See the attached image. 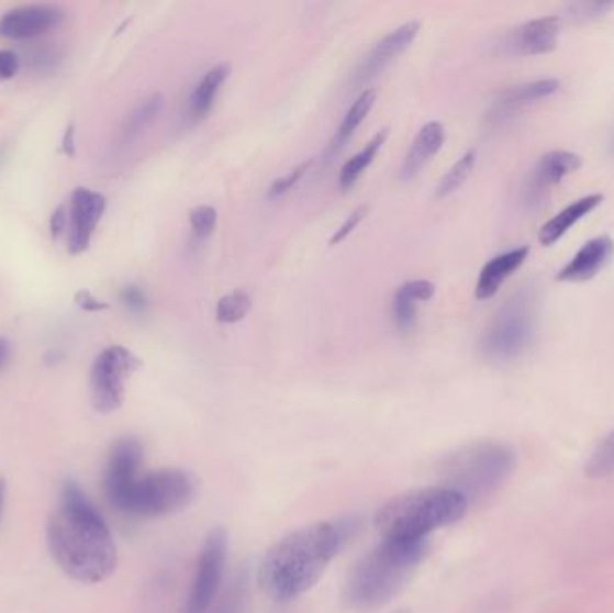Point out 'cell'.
Returning <instances> with one entry per match:
<instances>
[{
    "mask_svg": "<svg viewBox=\"0 0 614 613\" xmlns=\"http://www.w3.org/2000/svg\"><path fill=\"white\" fill-rule=\"evenodd\" d=\"M252 310V297L245 290L226 293L216 304V321L222 324H236Z\"/></svg>",
    "mask_w": 614,
    "mask_h": 613,
    "instance_id": "cell-27",
    "label": "cell"
},
{
    "mask_svg": "<svg viewBox=\"0 0 614 613\" xmlns=\"http://www.w3.org/2000/svg\"><path fill=\"white\" fill-rule=\"evenodd\" d=\"M428 547V539H383L350 570L344 603L361 612L381 609L409 583Z\"/></svg>",
    "mask_w": 614,
    "mask_h": 613,
    "instance_id": "cell-3",
    "label": "cell"
},
{
    "mask_svg": "<svg viewBox=\"0 0 614 613\" xmlns=\"http://www.w3.org/2000/svg\"><path fill=\"white\" fill-rule=\"evenodd\" d=\"M164 101L166 99L163 94H153L148 99H144L143 103H138L130 112L129 118L124 121L123 129H121V134H119L121 146L133 143L135 138L141 137L144 130L152 126L153 121L163 112Z\"/></svg>",
    "mask_w": 614,
    "mask_h": 613,
    "instance_id": "cell-24",
    "label": "cell"
},
{
    "mask_svg": "<svg viewBox=\"0 0 614 613\" xmlns=\"http://www.w3.org/2000/svg\"><path fill=\"white\" fill-rule=\"evenodd\" d=\"M614 473V431L600 441L590 460L585 462V475L590 479H605Z\"/></svg>",
    "mask_w": 614,
    "mask_h": 613,
    "instance_id": "cell-28",
    "label": "cell"
},
{
    "mask_svg": "<svg viewBox=\"0 0 614 613\" xmlns=\"http://www.w3.org/2000/svg\"><path fill=\"white\" fill-rule=\"evenodd\" d=\"M119 299L123 302V306L133 315H144V313L148 312V296L137 285H126V287L121 288Z\"/></svg>",
    "mask_w": 614,
    "mask_h": 613,
    "instance_id": "cell-32",
    "label": "cell"
},
{
    "mask_svg": "<svg viewBox=\"0 0 614 613\" xmlns=\"http://www.w3.org/2000/svg\"><path fill=\"white\" fill-rule=\"evenodd\" d=\"M560 24L562 19L557 15L528 20L506 35L503 42L506 53L516 56L548 55L557 47Z\"/></svg>",
    "mask_w": 614,
    "mask_h": 613,
    "instance_id": "cell-14",
    "label": "cell"
},
{
    "mask_svg": "<svg viewBox=\"0 0 614 613\" xmlns=\"http://www.w3.org/2000/svg\"><path fill=\"white\" fill-rule=\"evenodd\" d=\"M528 254H531V248L523 245V247L512 248V250L492 257L491 261L483 265L482 272L478 276L475 297L480 301H487L496 296L500 288L503 287V282L523 267Z\"/></svg>",
    "mask_w": 614,
    "mask_h": 613,
    "instance_id": "cell-17",
    "label": "cell"
},
{
    "mask_svg": "<svg viewBox=\"0 0 614 613\" xmlns=\"http://www.w3.org/2000/svg\"><path fill=\"white\" fill-rule=\"evenodd\" d=\"M8 356H10V344H8V341H4V338H0V371H2V367L5 366Z\"/></svg>",
    "mask_w": 614,
    "mask_h": 613,
    "instance_id": "cell-37",
    "label": "cell"
},
{
    "mask_svg": "<svg viewBox=\"0 0 614 613\" xmlns=\"http://www.w3.org/2000/svg\"><path fill=\"white\" fill-rule=\"evenodd\" d=\"M418 31H421V22L412 20L406 24L399 25L398 30L379 40L376 47L370 51L369 56L361 62L356 75H354V83H367L370 79L383 73L384 67H389L393 59L403 55L404 51L409 49L413 44V40L417 38Z\"/></svg>",
    "mask_w": 614,
    "mask_h": 613,
    "instance_id": "cell-15",
    "label": "cell"
},
{
    "mask_svg": "<svg viewBox=\"0 0 614 613\" xmlns=\"http://www.w3.org/2000/svg\"><path fill=\"white\" fill-rule=\"evenodd\" d=\"M390 129L379 130L378 134L365 144L364 149H359L358 154L350 157L347 163L339 169V188L349 191L354 183L358 182V178L365 174V169L369 168L373 163V158L378 157L379 149L383 148L384 141L389 138Z\"/></svg>",
    "mask_w": 614,
    "mask_h": 613,
    "instance_id": "cell-23",
    "label": "cell"
},
{
    "mask_svg": "<svg viewBox=\"0 0 614 613\" xmlns=\"http://www.w3.org/2000/svg\"><path fill=\"white\" fill-rule=\"evenodd\" d=\"M141 360L123 346H110L99 353L90 369V398L96 411L112 414L123 405L130 376Z\"/></svg>",
    "mask_w": 614,
    "mask_h": 613,
    "instance_id": "cell-8",
    "label": "cell"
},
{
    "mask_svg": "<svg viewBox=\"0 0 614 613\" xmlns=\"http://www.w3.org/2000/svg\"><path fill=\"white\" fill-rule=\"evenodd\" d=\"M197 494L198 479L191 471L166 468L138 475L115 511L133 519H158L183 510Z\"/></svg>",
    "mask_w": 614,
    "mask_h": 613,
    "instance_id": "cell-7",
    "label": "cell"
},
{
    "mask_svg": "<svg viewBox=\"0 0 614 613\" xmlns=\"http://www.w3.org/2000/svg\"><path fill=\"white\" fill-rule=\"evenodd\" d=\"M313 160H304V163L299 164L295 169H291L290 174H286L284 177L277 178L276 182L271 183L270 189H268V197L279 198L282 194L288 193L291 189L295 188L297 183L302 180L308 169L311 168Z\"/></svg>",
    "mask_w": 614,
    "mask_h": 613,
    "instance_id": "cell-33",
    "label": "cell"
},
{
    "mask_svg": "<svg viewBox=\"0 0 614 613\" xmlns=\"http://www.w3.org/2000/svg\"><path fill=\"white\" fill-rule=\"evenodd\" d=\"M5 504V480L0 479V520H2V513H4Z\"/></svg>",
    "mask_w": 614,
    "mask_h": 613,
    "instance_id": "cell-38",
    "label": "cell"
},
{
    "mask_svg": "<svg viewBox=\"0 0 614 613\" xmlns=\"http://www.w3.org/2000/svg\"><path fill=\"white\" fill-rule=\"evenodd\" d=\"M62 59H64V55H62L59 47L47 44V42L31 44L27 51H25L24 56H20V62L27 69L38 73V75H45V73H53V70L58 69Z\"/></svg>",
    "mask_w": 614,
    "mask_h": 613,
    "instance_id": "cell-25",
    "label": "cell"
},
{
    "mask_svg": "<svg viewBox=\"0 0 614 613\" xmlns=\"http://www.w3.org/2000/svg\"><path fill=\"white\" fill-rule=\"evenodd\" d=\"M350 530V522L333 520L286 534L263 556L261 589L276 601H291L310 592L344 547Z\"/></svg>",
    "mask_w": 614,
    "mask_h": 613,
    "instance_id": "cell-2",
    "label": "cell"
},
{
    "mask_svg": "<svg viewBox=\"0 0 614 613\" xmlns=\"http://www.w3.org/2000/svg\"><path fill=\"white\" fill-rule=\"evenodd\" d=\"M47 545L59 569L79 583H101L118 569V547L103 514L75 480L59 491L47 524Z\"/></svg>",
    "mask_w": 614,
    "mask_h": 613,
    "instance_id": "cell-1",
    "label": "cell"
},
{
    "mask_svg": "<svg viewBox=\"0 0 614 613\" xmlns=\"http://www.w3.org/2000/svg\"><path fill=\"white\" fill-rule=\"evenodd\" d=\"M367 213H369V208H367V205H359V208L354 209L353 213L345 218V222L339 225L338 231L331 236V247H335V245L345 242V239L354 233V229L358 227L359 223L364 222V218L367 216Z\"/></svg>",
    "mask_w": 614,
    "mask_h": 613,
    "instance_id": "cell-34",
    "label": "cell"
},
{
    "mask_svg": "<svg viewBox=\"0 0 614 613\" xmlns=\"http://www.w3.org/2000/svg\"><path fill=\"white\" fill-rule=\"evenodd\" d=\"M192 236L197 242H205L216 231L217 211L212 205H198L189 214Z\"/></svg>",
    "mask_w": 614,
    "mask_h": 613,
    "instance_id": "cell-31",
    "label": "cell"
},
{
    "mask_svg": "<svg viewBox=\"0 0 614 613\" xmlns=\"http://www.w3.org/2000/svg\"><path fill=\"white\" fill-rule=\"evenodd\" d=\"M107 211V198L89 188L75 189L65 208L67 214V239L69 253L81 254L89 248L96 229Z\"/></svg>",
    "mask_w": 614,
    "mask_h": 613,
    "instance_id": "cell-12",
    "label": "cell"
},
{
    "mask_svg": "<svg viewBox=\"0 0 614 613\" xmlns=\"http://www.w3.org/2000/svg\"><path fill=\"white\" fill-rule=\"evenodd\" d=\"M143 459V445L135 437H123L112 446L104 468L103 482L104 494L113 510H118L133 482L141 475Z\"/></svg>",
    "mask_w": 614,
    "mask_h": 613,
    "instance_id": "cell-11",
    "label": "cell"
},
{
    "mask_svg": "<svg viewBox=\"0 0 614 613\" xmlns=\"http://www.w3.org/2000/svg\"><path fill=\"white\" fill-rule=\"evenodd\" d=\"M393 613H410V612H406V610H399V612H393Z\"/></svg>",
    "mask_w": 614,
    "mask_h": 613,
    "instance_id": "cell-41",
    "label": "cell"
},
{
    "mask_svg": "<svg viewBox=\"0 0 614 613\" xmlns=\"http://www.w3.org/2000/svg\"><path fill=\"white\" fill-rule=\"evenodd\" d=\"M65 11L55 4H24L0 19V36L13 42H33L62 24Z\"/></svg>",
    "mask_w": 614,
    "mask_h": 613,
    "instance_id": "cell-13",
    "label": "cell"
},
{
    "mask_svg": "<svg viewBox=\"0 0 614 613\" xmlns=\"http://www.w3.org/2000/svg\"><path fill=\"white\" fill-rule=\"evenodd\" d=\"M76 301H78L79 306L83 308V310H89V312H101V310L109 308V304L93 299L89 292H79Z\"/></svg>",
    "mask_w": 614,
    "mask_h": 613,
    "instance_id": "cell-36",
    "label": "cell"
},
{
    "mask_svg": "<svg viewBox=\"0 0 614 613\" xmlns=\"http://www.w3.org/2000/svg\"><path fill=\"white\" fill-rule=\"evenodd\" d=\"M4 155H5V149L2 148V146H0V163H2V160H4Z\"/></svg>",
    "mask_w": 614,
    "mask_h": 613,
    "instance_id": "cell-39",
    "label": "cell"
},
{
    "mask_svg": "<svg viewBox=\"0 0 614 613\" xmlns=\"http://www.w3.org/2000/svg\"><path fill=\"white\" fill-rule=\"evenodd\" d=\"M475 163H477V152H475V149L467 152V154L458 158L457 163L453 164V168L449 169V171L444 175L443 180L438 182L437 197H449V194L462 188L464 182H466L469 175L472 174Z\"/></svg>",
    "mask_w": 614,
    "mask_h": 613,
    "instance_id": "cell-26",
    "label": "cell"
},
{
    "mask_svg": "<svg viewBox=\"0 0 614 613\" xmlns=\"http://www.w3.org/2000/svg\"><path fill=\"white\" fill-rule=\"evenodd\" d=\"M559 87L560 81L556 78L534 79L528 83L514 85L498 98L494 118L506 119L520 114L526 107L556 94Z\"/></svg>",
    "mask_w": 614,
    "mask_h": 613,
    "instance_id": "cell-18",
    "label": "cell"
},
{
    "mask_svg": "<svg viewBox=\"0 0 614 613\" xmlns=\"http://www.w3.org/2000/svg\"><path fill=\"white\" fill-rule=\"evenodd\" d=\"M22 67L19 53L11 49H0V81L15 78Z\"/></svg>",
    "mask_w": 614,
    "mask_h": 613,
    "instance_id": "cell-35",
    "label": "cell"
},
{
    "mask_svg": "<svg viewBox=\"0 0 614 613\" xmlns=\"http://www.w3.org/2000/svg\"><path fill=\"white\" fill-rule=\"evenodd\" d=\"M376 99H378V90L365 89L364 92L356 98V101L350 104V109L347 110L344 121L339 123L338 130H336L335 137L331 141V154H338L339 149L345 148V144L349 143V138L353 137L354 132L359 129V124L364 123L367 115L370 114Z\"/></svg>",
    "mask_w": 614,
    "mask_h": 613,
    "instance_id": "cell-22",
    "label": "cell"
},
{
    "mask_svg": "<svg viewBox=\"0 0 614 613\" xmlns=\"http://www.w3.org/2000/svg\"><path fill=\"white\" fill-rule=\"evenodd\" d=\"M602 202H604V194L595 193L579 198L576 202L570 203L568 208L562 209L559 214H556V216L548 220V222L540 227V245L551 247V245L559 242L560 237L565 236L573 225H577L582 218L593 213Z\"/></svg>",
    "mask_w": 614,
    "mask_h": 613,
    "instance_id": "cell-20",
    "label": "cell"
},
{
    "mask_svg": "<svg viewBox=\"0 0 614 613\" xmlns=\"http://www.w3.org/2000/svg\"><path fill=\"white\" fill-rule=\"evenodd\" d=\"M225 561V531H212L206 536L202 550H200L197 576H194L191 593H189V599H187V613H206L211 610L212 603L216 599L217 590H220V584H222Z\"/></svg>",
    "mask_w": 614,
    "mask_h": 613,
    "instance_id": "cell-9",
    "label": "cell"
},
{
    "mask_svg": "<svg viewBox=\"0 0 614 613\" xmlns=\"http://www.w3.org/2000/svg\"><path fill=\"white\" fill-rule=\"evenodd\" d=\"M469 500L446 486L406 491L379 508L373 519L383 539H428L433 531L457 524Z\"/></svg>",
    "mask_w": 614,
    "mask_h": 613,
    "instance_id": "cell-4",
    "label": "cell"
},
{
    "mask_svg": "<svg viewBox=\"0 0 614 613\" xmlns=\"http://www.w3.org/2000/svg\"><path fill=\"white\" fill-rule=\"evenodd\" d=\"M614 8V2H571L566 5L565 16L570 22L577 24H585V22H595V20L604 19Z\"/></svg>",
    "mask_w": 614,
    "mask_h": 613,
    "instance_id": "cell-30",
    "label": "cell"
},
{
    "mask_svg": "<svg viewBox=\"0 0 614 613\" xmlns=\"http://www.w3.org/2000/svg\"><path fill=\"white\" fill-rule=\"evenodd\" d=\"M614 256V242L610 236H596L580 247L566 263L557 279L562 282H584L599 276Z\"/></svg>",
    "mask_w": 614,
    "mask_h": 613,
    "instance_id": "cell-16",
    "label": "cell"
},
{
    "mask_svg": "<svg viewBox=\"0 0 614 613\" xmlns=\"http://www.w3.org/2000/svg\"><path fill=\"white\" fill-rule=\"evenodd\" d=\"M580 166H582V158L573 152L556 149L543 155L526 178L523 203L528 209L540 208L557 183L576 174Z\"/></svg>",
    "mask_w": 614,
    "mask_h": 613,
    "instance_id": "cell-10",
    "label": "cell"
},
{
    "mask_svg": "<svg viewBox=\"0 0 614 613\" xmlns=\"http://www.w3.org/2000/svg\"><path fill=\"white\" fill-rule=\"evenodd\" d=\"M610 148H611V154L614 155V134L613 137H611Z\"/></svg>",
    "mask_w": 614,
    "mask_h": 613,
    "instance_id": "cell-40",
    "label": "cell"
},
{
    "mask_svg": "<svg viewBox=\"0 0 614 613\" xmlns=\"http://www.w3.org/2000/svg\"><path fill=\"white\" fill-rule=\"evenodd\" d=\"M516 468V454L500 441H480L447 455L440 466L446 488L467 500L482 499L511 477Z\"/></svg>",
    "mask_w": 614,
    "mask_h": 613,
    "instance_id": "cell-5",
    "label": "cell"
},
{
    "mask_svg": "<svg viewBox=\"0 0 614 613\" xmlns=\"http://www.w3.org/2000/svg\"><path fill=\"white\" fill-rule=\"evenodd\" d=\"M417 299L410 296L409 290L401 285L393 297V322L401 333H412L417 322Z\"/></svg>",
    "mask_w": 614,
    "mask_h": 613,
    "instance_id": "cell-29",
    "label": "cell"
},
{
    "mask_svg": "<svg viewBox=\"0 0 614 613\" xmlns=\"http://www.w3.org/2000/svg\"><path fill=\"white\" fill-rule=\"evenodd\" d=\"M444 143H446V129L443 123L429 121L424 124L413 138L409 155L404 158L401 178L412 180L417 177L432 163V158L443 149Z\"/></svg>",
    "mask_w": 614,
    "mask_h": 613,
    "instance_id": "cell-19",
    "label": "cell"
},
{
    "mask_svg": "<svg viewBox=\"0 0 614 613\" xmlns=\"http://www.w3.org/2000/svg\"><path fill=\"white\" fill-rule=\"evenodd\" d=\"M537 327V297L531 287L506 299L480 341V352L491 364H509L528 349Z\"/></svg>",
    "mask_w": 614,
    "mask_h": 613,
    "instance_id": "cell-6",
    "label": "cell"
},
{
    "mask_svg": "<svg viewBox=\"0 0 614 613\" xmlns=\"http://www.w3.org/2000/svg\"><path fill=\"white\" fill-rule=\"evenodd\" d=\"M231 73V65L217 64L212 69L206 70L203 78L198 81L197 89L192 90L191 98H189V118L194 123L202 121V119L209 115L217 92L222 90Z\"/></svg>",
    "mask_w": 614,
    "mask_h": 613,
    "instance_id": "cell-21",
    "label": "cell"
}]
</instances>
